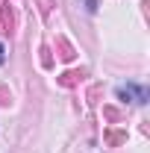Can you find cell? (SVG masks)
Returning a JSON list of instances; mask_svg holds the SVG:
<instances>
[{
	"instance_id": "1",
	"label": "cell",
	"mask_w": 150,
	"mask_h": 153,
	"mask_svg": "<svg viewBox=\"0 0 150 153\" xmlns=\"http://www.w3.org/2000/svg\"><path fill=\"white\" fill-rule=\"evenodd\" d=\"M118 97L132 100V103H147V88H141V85H121L118 88Z\"/></svg>"
},
{
	"instance_id": "2",
	"label": "cell",
	"mask_w": 150,
	"mask_h": 153,
	"mask_svg": "<svg viewBox=\"0 0 150 153\" xmlns=\"http://www.w3.org/2000/svg\"><path fill=\"white\" fill-rule=\"evenodd\" d=\"M6 62V50H3V44H0V65Z\"/></svg>"
}]
</instances>
